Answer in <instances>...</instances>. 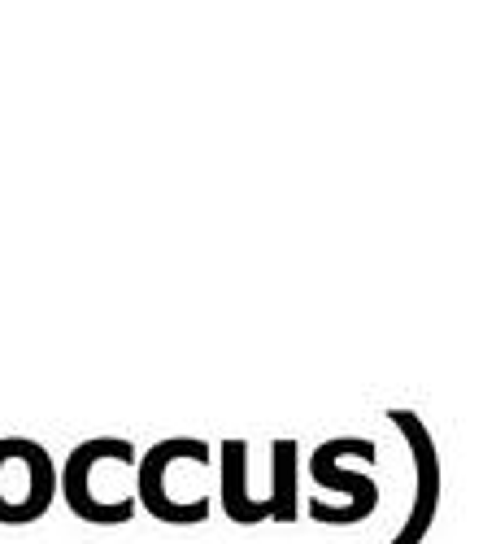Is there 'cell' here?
Returning <instances> with one entry per match:
<instances>
[{
  "mask_svg": "<svg viewBox=\"0 0 483 544\" xmlns=\"http://www.w3.org/2000/svg\"><path fill=\"white\" fill-rule=\"evenodd\" d=\"M135 445L131 440H109V435H96V440H83L79 449H74L61 466L57 475V488H61V501L70 505L74 518H83L92 527H122L135 518V497H105V492H96L92 475L100 466H126V471H135Z\"/></svg>",
  "mask_w": 483,
  "mask_h": 544,
  "instance_id": "1",
  "label": "cell"
},
{
  "mask_svg": "<svg viewBox=\"0 0 483 544\" xmlns=\"http://www.w3.org/2000/svg\"><path fill=\"white\" fill-rule=\"evenodd\" d=\"M179 461L188 466H209L214 461V449L205 445V440H161V445H152L144 453V461H135V492L144 509L157 518V523H170V527H196L205 523V518L214 514V501L209 497H174L170 488V471Z\"/></svg>",
  "mask_w": 483,
  "mask_h": 544,
  "instance_id": "2",
  "label": "cell"
},
{
  "mask_svg": "<svg viewBox=\"0 0 483 544\" xmlns=\"http://www.w3.org/2000/svg\"><path fill=\"white\" fill-rule=\"evenodd\" d=\"M57 466L27 435L0 440V527H31L53 509Z\"/></svg>",
  "mask_w": 483,
  "mask_h": 544,
  "instance_id": "3",
  "label": "cell"
},
{
  "mask_svg": "<svg viewBox=\"0 0 483 544\" xmlns=\"http://www.w3.org/2000/svg\"><path fill=\"white\" fill-rule=\"evenodd\" d=\"M388 423L401 427V435L410 440V453H414V509L405 518L401 536H392L388 544H422V536L436 523V509H440V453H436V440H431L427 423L418 418L414 409H388Z\"/></svg>",
  "mask_w": 483,
  "mask_h": 544,
  "instance_id": "4",
  "label": "cell"
},
{
  "mask_svg": "<svg viewBox=\"0 0 483 544\" xmlns=\"http://www.w3.org/2000/svg\"><path fill=\"white\" fill-rule=\"evenodd\" d=\"M340 457H362V461H374V445L362 435H336V440H326V445L314 449L310 457V479L326 492H336V497H348V505L357 509L362 518L374 514L379 505V483L362 471H344Z\"/></svg>",
  "mask_w": 483,
  "mask_h": 544,
  "instance_id": "5",
  "label": "cell"
},
{
  "mask_svg": "<svg viewBox=\"0 0 483 544\" xmlns=\"http://www.w3.org/2000/svg\"><path fill=\"white\" fill-rule=\"evenodd\" d=\"M222 479H218V497L222 509L236 527H257L262 518H270L266 501L248 492V445L244 440H222Z\"/></svg>",
  "mask_w": 483,
  "mask_h": 544,
  "instance_id": "6",
  "label": "cell"
},
{
  "mask_svg": "<svg viewBox=\"0 0 483 544\" xmlns=\"http://www.w3.org/2000/svg\"><path fill=\"white\" fill-rule=\"evenodd\" d=\"M296 471H300V461H296V440L283 435V440H274L270 445V475H274V488H270V497H266V509L274 523H292L296 518Z\"/></svg>",
  "mask_w": 483,
  "mask_h": 544,
  "instance_id": "7",
  "label": "cell"
}]
</instances>
